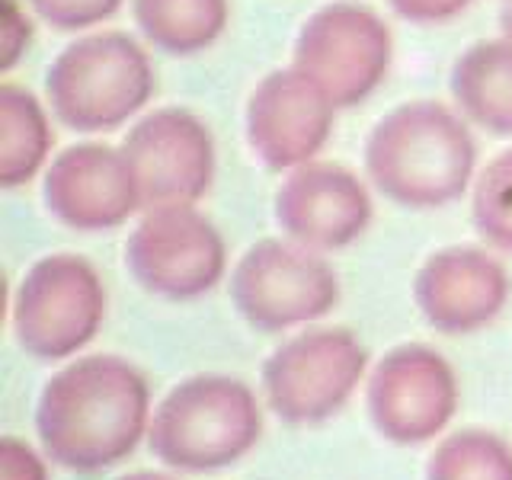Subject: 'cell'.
Instances as JSON below:
<instances>
[{
  "label": "cell",
  "instance_id": "1",
  "mask_svg": "<svg viewBox=\"0 0 512 480\" xmlns=\"http://www.w3.org/2000/svg\"><path fill=\"white\" fill-rule=\"evenodd\" d=\"M151 426V388L119 356L74 359L48 378L36 407L45 458L77 474L112 468Z\"/></svg>",
  "mask_w": 512,
  "mask_h": 480
},
{
  "label": "cell",
  "instance_id": "2",
  "mask_svg": "<svg viewBox=\"0 0 512 480\" xmlns=\"http://www.w3.org/2000/svg\"><path fill=\"white\" fill-rule=\"evenodd\" d=\"M477 144L455 109L432 100L400 103L365 138V173L404 208H445L474 180Z\"/></svg>",
  "mask_w": 512,
  "mask_h": 480
},
{
  "label": "cell",
  "instance_id": "3",
  "mask_svg": "<svg viewBox=\"0 0 512 480\" xmlns=\"http://www.w3.org/2000/svg\"><path fill=\"white\" fill-rule=\"evenodd\" d=\"M263 413L250 384L231 375H192L173 384L151 413L148 445L176 471H221L253 452Z\"/></svg>",
  "mask_w": 512,
  "mask_h": 480
},
{
  "label": "cell",
  "instance_id": "4",
  "mask_svg": "<svg viewBox=\"0 0 512 480\" xmlns=\"http://www.w3.org/2000/svg\"><path fill=\"white\" fill-rule=\"evenodd\" d=\"M151 55L128 32L103 29L64 45L45 71V103L74 132H112L151 103Z\"/></svg>",
  "mask_w": 512,
  "mask_h": 480
},
{
  "label": "cell",
  "instance_id": "5",
  "mask_svg": "<svg viewBox=\"0 0 512 480\" xmlns=\"http://www.w3.org/2000/svg\"><path fill=\"white\" fill-rule=\"evenodd\" d=\"M106 288L100 272L77 253L36 260L13 295V336L39 362L71 359L103 327Z\"/></svg>",
  "mask_w": 512,
  "mask_h": 480
},
{
  "label": "cell",
  "instance_id": "6",
  "mask_svg": "<svg viewBox=\"0 0 512 480\" xmlns=\"http://www.w3.org/2000/svg\"><path fill=\"white\" fill-rule=\"evenodd\" d=\"M228 292L253 330L285 333L330 314L340 301V279L317 250L266 237L237 260Z\"/></svg>",
  "mask_w": 512,
  "mask_h": 480
},
{
  "label": "cell",
  "instance_id": "7",
  "mask_svg": "<svg viewBox=\"0 0 512 480\" xmlns=\"http://www.w3.org/2000/svg\"><path fill=\"white\" fill-rule=\"evenodd\" d=\"M391 58L394 36L388 23L356 0H333L298 29L292 68L311 77L336 109H349L384 84Z\"/></svg>",
  "mask_w": 512,
  "mask_h": 480
},
{
  "label": "cell",
  "instance_id": "8",
  "mask_svg": "<svg viewBox=\"0 0 512 480\" xmlns=\"http://www.w3.org/2000/svg\"><path fill=\"white\" fill-rule=\"evenodd\" d=\"M368 372V352L346 327L301 330L263 365L269 410L292 426L324 423L340 413Z\"/></svg>",
  "mask_w": 512,
  "mask_h": 480
},
{
  "label": "cell",
  "instance_id": "9",
  "mask_svg": "<svg viewBox=\"0 0 512 480\" xmlns=\"http://www.w3.org/2000/svg\"><path fill=\"white\" fill-rule=\"evenodd\" d=\"M125 269L144 292L186 301L221 282L228 269L224 237L196 205L144 212L125 240Z\"/></svg>",
  "mask_w": 512,
  "mask_h": 480
},
{
  "label": "cell",
  "instance_id": "10",
  "mask_svg": "<svg viewBox=\"0 0 512 480\" xmlns=\"http://www.w3.org/2000/svg\"><path fill=\"white\" fill-rule=\"evenodd\" d=\"M141 208L196 205L215 180V138L196 112L160 106L141 116L122 141Z\"/></svg>",
  "mask_w": 512,
  "mask_h": 480
},
{
  "label": "cell",
  "instance_id": "11",
  "mask_svg": "<svg viewBox=\"0 0 512 480\" xmlns=\"http://www.w3.org/2000/svg\"><path fill=\"white\" fill-rule=\"evenodd\" d=\"M365 407L381 439L423 445L436 439L458 410L455 368L423 343L394 346L368 375Z\"/></svg>",
  "mask_w": 512,
  "mask_h": 480
},
{
  "label": "cell",
  "instance_id": "12",
  "mask_svg": "<svg viewBox=\"0 0 512 480\" xmlns=\"http://www.w3.org/2000/svg\"><path fill=\"white\" fill-rule=\"evenodd\" d=\"M336 106L298 68L269 71L253 87L244 125L253 157L269 170H295L317 160L333 135Z\"/></svg>",
  "mask_w": 512,
  "mask_h": 480
},
{
  "label": "cell",
  "instance_id": "13",
  "mask_svg": "<svg viewBox=\"0 0 512 480\" xmlns=\"http://www.w3.org/2000/svg\"><path fill=\"white\" fill-rule=\"evenodd\" d=\"M272 215L282 234L317 253L349 247L372 224V196L356 173L311 160L288 170L272 199Z\"/></svg>",
  "mask_w": 512,
  "mask_h": 480
},
{
  "label": "cell",
  "instance_id": "14",
  "mask_svg": "<svg viewBox=\"0 0 512 480\" xmlns=\"http://www.w3.org/2000/svg\"><path fill=\"white\" fill-rule=\"evenodd\" d=\"M42 199L55 221L84 234L112 231L141 212V196L122 148L96 141L74 144L52 157Z\"/></svg>",
  "mask_w": 512,
  "mask_h": 480
},
{
  "label": "cell",
  "instance_id": "15",
  "mask_svg": "<svg viewBox=\"0 0 512 480\" xmlns=\"http://www.w3.org/2000/svg\"><path fill=\"white\" fill-rule=\"evenodd\" d=\"M509 298L503 263L480 247H442L429 253L413 279V301L439 333H474L496 320Z\"/></svg>",
  "mask_w": 512,
  "mask_h": 480
},
{
  "label": "cell",
  "instance_id": "16",
  "mask_svg": "<svg viewBox=\"0 0 512 480\" xmlns=\"http://www.w3.org/2000/svg\"><path fill=\"white\" fill-rule=\"evenodd\" d=\"M448 90L464 119L490 135H512V39L468 45L452 64Z\"/></svg>",
  "mask_w": 512,
  "mask_h": 480
},
{
  "label": "cell",
  "instance_id": "17",
  "mask_svg": "<svg viewBox=\"0 0 512 480\" xmlns=\"http://www.w3.org/2000/svg\"><path fill=\"white\" fill-rule=\"evenodd\" d=\"M52 141V122L39 96L26 87L0 84V186L16 189L36 180L48 164Z\"/></svg>",
  "mask_w": 512,
  "mask_h": 480
},
{
  "label": "cell",
  "instance_id": "18",
  "mask_svg": "<svg viewBox=\"0 0 512 480\" xmlns=\"http://www.w3.org/2000/svg\"><path fill=\"white\" fill-rule=\"evenodd\" d=\"M141 36L157 52L189 58L221 39L228 26V0H132Z\"/></svg>",
  "mask_w": 512,
  "mask_h": 480
},
{
  "label": "cell",
  "instance_id": "19",
  "mask_svg": "<svg viewBox=\"0 0 512 480\" xmlns=\"http://www.w3.org/2000/svg\"><path fill=\"white\" fill-rule=\"evenodd\" d=\"M426 480H512V445L487 429H458L429 455Z\"/></svg>",
  "mask_w": 512,
  "mask_h": 480
},
{
  "label": "cell",
  "instance_id": "20",
  "mask_svg": "<svg viewBox=\"0 0 512 480\" xmlns=\"http://www.w3.org/2000/svg\"><path fill=\"white\" fill-rule=\"evenodd\" d=\"M471 218L487 244L512 253V148L480 170L471 199Z\"/></svg>",
  "mask_w": 512,
  "mask_h": 480
},
{
  "label": "cell",
  "instance_id": "21",
  "mask_svg": "<svg viewBox=\"0 0 512 480\" xmlns=\"http://www.w3.org/2000/svg\"><path fill=\"white\" fill-rule=\"evenodd\" d=\"M48 26L61 32H80L100 26L119 13L125 0H26Z\"/></svg>",
  "mask_w": 512,
  "mask_h": 480
},
{
  "label": "cell",
  "instance_id": "22",
  "mask_svg": "<svg viewBox=\"0 0 512 480\" xmlns=\"http://www.w3.org/2000/svg\"><path fill=\"white\" fill-rule=\"evenodd\" d=\"M32 42V23L16 0H4V20H0V68L10 71Z\"/></svg>",
  "mask_w": 512,
  "mask_h": 480
},
{
  "label": "cell",
  "instance_id": "23",
  "mask_svg": "<svg viewBox=\"0 0 512 480\" xmlns=\"http://www.w3.org/2000/svg\"><path fill=\"white\" fill-rule=\"evenodd\" d=\"M0 480H48L45 461L23 439L4 436L0 439Z\"/></svg>",
  "mask_w": 512,
  "mask_h": 480
},
{
  "label": "cell",
  "instance_id": "24",
  "mask_svg": "<svg viewBox=\"0 0 512 480\" xmlns=\"http://www.w3.org/2000/svg\"><path fill=\"white\" fill-rule=\"evenodd\" d=\"M388 4L397 16H404V20L432 26V23L455 20V16L468 10L474 0H388Z\"/></svg>",
  "mask_w": 512,
  "mask_h": 480
},
{
  "label": "cell",
  "instance_id": "25",
  "mask_svg": "<svg viewBox=\"0 0 512 480\" xmlns=\"http://www.w3.org/2000/svg\"><path fill=\"white\" fill-rule=\"evenodd\" d=\"M500 26H503V36L512 39V0H500Z\"/></svg>",
  "mask_w": 512,
  "mask_h": 480
},
{
  "label": "cell",
  "instance_id": "26",
  "mask_svg": "<svg viewBox=\"0 0 512 480\" xmlns=\"http://www.w3.org/2000/svg\"><path fill=\"white\" fill-rule=\"evenodd\" d=\"M119 480H170V477H164V474H151V471H138V474H125V477H119Z\"/></svg>",
  "mask_w": 512,
  "mask_h": 480
}]
</instances>
